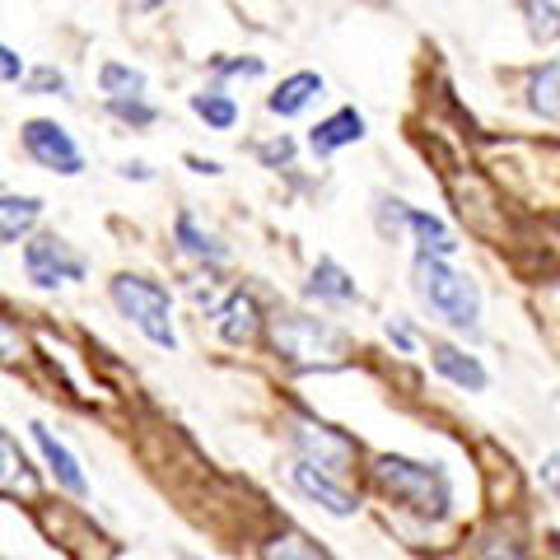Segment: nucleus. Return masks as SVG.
<instances>
[{
	"instance_id": "18",
	"label": "nucleus",
	"mask_w": 560,
	"mask_h": 560,
	"mask_svg": "<svg viewBox=\"0 0 560 560\" xmlns=\"http://www.w3.org/2000/svg\"><path fill=\"white\" fill-rule=\"evenodd\" d=\"M98 90L108 94V103H117V98H140V94H145V70H136V66H127V61H103Z\"/></svg>"
},
{
	"instance_id": "14",
	"label": "nucleus",
	"mask_w": 560,
	"mask_h": 560,
	"mask_svg": "<svg viewBox=\"0 0 560 560\" xmlns=\"http://www.w3.org/2000/svg\"><path fill=\"white\" fill-rule=\"evenodd\" d=\"M355 280H350V271L341 267V261H331L323 257L318 267H313V280H308V300H318V304H350L355 300Z\"/></svg>"
},
{
	"instance_id": "22",
	"label": "nucleus",
	"mask_w": 560,
	"mask_h": 560,
	"mask_svg": "<svg viewBox=\"0 0 560 560\" xmlns=\"http://www.w3.org/2000/svg\"><path fill=\"white\" fill-rule=\"evenodd\" d=\"M0 458H5V495H20V490H24V495H33V490H38V486H33V477H28V463H24V453L20 448H14V434H0Z\"/></svg>"
},
{
	"instance_id": "7",
	"label": "nucleus",
	"mask_w": 560,
	"mask_h": 560,
	"mask_svg": "<svg viewBox=\"0 0 560 560\" xmlns=\"http://www.w3.org/2000/svg\"><path fill=\"white\" fill-rule=\"evenodd\" d=\"M24 271L38 290H57L61 280H84V257L70 253V243L57 234H38L24 243Z\"/></svg>"
},
{
	"instance_id": "3",
	"label": "nucleus",
	"mask_w": 560,
	"mask_h": 560,
	"mask_svg": "<svg viewBox=\"0 0 560 560\" xmlns=\"http://www.w3.org/2000/svg\"><path fill=\"white\" fill-rule=\"evenodd\" d=\"M271 341L290 370H337L346 360L341 327H331L327 318H308V313H280L271 323Z\"/></svg>"
},
{
	"instance_id": "21",
	"label": "nucleus",
	"mask_w": 560,
	"mask_h": 560,
	"mask_svg": "<svg viewBox=\"0 0 560 560\" xmlns=\"http://www.w3.org/2000/svg\"><path fill=\"white\" fill-rule=\"evenodd\" d=\"M261 560H327L318 547H313V541L304 537V533H276L267 547H261Z\"/></svg>"
},
{
	"instance_id": "11",
	"label": "nucleus",
	"mask_w": 560,
	"mask_h": 560,
	"mask_svg": "<svg viewBox=\"0 0 560 560\" xmlns=\"http://www.w3.org/2000/svg\"><path fill=\"white\" fill-rule=\"evenodd\" d=\"M355 140H364V117L355 108H337V113L323 117L318 127L308 131V150L318 154V160H327V154L355 145Z\"/></svg>"
},
{
	"instance_id": "28",
	"label": "nucleus",
	"mask_w": 560,
	"mask_h": 560,
	"mask_svg": "<svg viewBox=\"0 0 560 560\" xmlns=\"http://www.w3.org/2000/svg\"><path fill=\"white\" fill-rule=\"evenodd\" d=\"M0 75H5V84H20L24 61H20V51L14 47H0Z\"/></svg>"
},
{
	"instance_id": "31",
	"label": "nucleus",
	"mask_w": 560,
	"mask_h": 560,
	"mask_svg": "<svg viewBox=\"0 0 560 560\" xmlns=\"http://www.w3.org/2000/svg\"><path fill=\"white\" fill-rule=\"evenodd\" d=\"M117 173H121V178H136V183H145V178H154V173H150V164H140V160H131V164H121Z\"/></svg>"
},
{
	"instance_id": "8",
	"label": "nucleus",
	"mask_w": 560,
	"mask_h": 560,
	"mask_svg": "<svg viewBox=\"0 0 560 560\" xmlns=\"http://www.w3.org/2000/svg\"><path fill=\"white\" fill-rule=\"evenodd\" d=\"M290 481H294V490H300V495H308V500L318 504V510H327L331 518H350V514L360 510L355 495H350V490H341L337 481L327 477V471H318L313 463H294V467H290Z\"/></svg>"
},
{
	"instance_id": "6",
	"label": "nucleus",
	"mask_w": 560,
	"mask_h": 560,
	"mask_svg": "<svg viewBox=\"0 0 560 560\" xmlns=\"http://www.w3.org/2000/svg\"><path fill=\"white\" fill-rule=\"evenodd\" d=\"M20 140H24V150H28V160H33V164H43V168H51V173H61V178H75V173L84 168V154H80L75 140H70V131L57 127V121H47V117L24 121Z\"/></svg>"
},
{
	"instance_id": "30",
	"label": "nucleus",
	"mask_w": 560,
	"mask_h": 560,
	"mask_svg": "<svg viewBox=\"0 0 560 560\" xmlns=\"http://www.w3.org/2000/svg\"><path fill=\"white\" fill-rule=\"evenodd\" d=\"M388 341H397V350H407V355L416 350V341H411V327L401 323V318H388Z\"/></svg>"
},
{
	"instance_id": "29",
	"label": "nucleus",
	"mask_w": 560,
	"mask_h": 560,
	"mask_svg": "<svg viewBox=\"0 0 560 560\" xmlns=\"http://www.w3.org/2000/svg\"><path fill=\"white\" fill-rule=\"evenodd\" d=\"M541 486L560 500V453H547V458H541Z\"/></svg>"
},
{
	"instance_id": "32",
	"label": "nucleus",
	"mask_w": 560,
	"mask_h": 560,
	"mask_svg": "<svg viewBox=\"0 0 560 560\" xmlns=\"http://www.w3.org/2000/svg\"><path fill=\"white\" fill-rule=\"evenodd\" d=\"M191 168H197V173H220V164H210V160H187Z\"/></svg>"
},
{
	"instance_id": "25",
	"label": "nucleus",
	"mask_w": 560,
	"mask_h": 560,
	"mask_svg": "<svg viewBox=\"0 0 560 560\" xmlns=\"http://www.w3.org/2000/svg\"><path fill=\"white\" fill-rule=\"evenodd\" d=\"M24 90H28V94H66L70 84H66V75H61L57 66H38V70H33V75H28Z\"/></svg>"
},
{
	"instance_id": "23",
	"label": "nucleus",
	"mask_w": 560,
	"mask_h": 560,
	"mask_svg": "<svg viewBox=\"0 0 560 560\" xmlns=\"http://www.w3.org/2000/svg\"><path fill=\"white\" fill-rule=\"evenodd\" d=\"M523 20L537 43H556L560 38V5H523Z\"/></svg>"
},
{
	"instance_id": "24",
	"label": "nucleus",
	"mask_w": 560,
	"mask_h": 560,
	"mask_svg": "<svg viewBox=\"0 0 560 560\" xmlns=\"http://www.w3.org/2000/svg\"><path fill=\"white\" fill-rule=\"evenodd\" d=\"M113 108V117H121V121H131V127H150L154 117V103H145V98H117V103H108Z\"/></svg>"
},
{
	"instance_id": "19",
	"label": "nucleus",
	"mask_w": 560,
	"mask_h": 560,
	"mask_svg": "<svg viewBox=\"0 0 560 560\" xmlns=\"http://www.w3.org/2000/svg\"><path fill=\"white\" fill-rule=\"evenodd\" d=\"M191 113H197L206 127H215V131H230L234 121H238V103L224 94V90H201V94H191Z\"/></svg>"
},
{
	"instance_id": "27",
	"label": "nucleus",
	"mask_w": 560,
	"mask_h": 560,
	"mask_svg": "<svg viewBox=\"0 0 560 560\" xmlns=\"http://www.w3.org/2000/svg\"><path fill=\"white\" fill-rule=\"evenodd\" d=\"M215 70H220V75H248V80H257L267 66H261L257 57H243V61H220Z\"/></svg>"
},
{
	"instance_id": "26",
	"label": "nucleus",
	"mask_w": 560,
	"mask_h": 560,
	"mask_svg": "<svg viewBox=\"0 0 560 560\" xmlns=\"http://www.w3.org/2000/svg\"><path fill=\"white\" fill-rule=\"evenodd\" d=\"M257 160L267 164V168L290 164V160H294V140H290V136H276V140H267V145H257Z\"/></svg>"
},
{
	"instance_id": "1",
	"label": "nucleus",
	"mask_w": 560,
	"mask_h": 560,
	"mask_svg": "<svg viewBox=\"0 0 560 560\" xmlns=\"http://www.w3.org/2000/svg\"><path fill=\"white\" fill-rule=\"evenodd\" d=\"M411 290H416V300L425 304L434 318H444L453 331H463V337H471V341L481 337V290H477V280L453 271L444 257L416 253Z\"/></svg>"
},
{
	"instance_id": "2",
	"label": "nucleus",
	"mask_w": 560,
	"mask_h": 560,
	"mask_svg": "<svg viewBox=\"0 0 560 560\" xmlns=\"http://www.w3.org/2000/svg\"><path fill=\"white\" fill-rule=\"evenodd\" d=\"M374 477L383 486V495H393L397 504H407L411 514L420 518H444L448 504H453V486L440 467L430 463H416V458H401V453H388L378 458Z\"/></svg>"
},
{
	"instance_id": "9",
	"label": "nucleus",
	"mask_w": 560,
	"mask_h": 560,
	"mask_svg": "<svg viewBox=\"0 0 560 560\" xmlns=\"http://www.w3.org/2000/svg\"><path fill=\"white\" fill-rule=\"evenodd\" d=\"M28 430H33V444L43 448V458H47V467H51V477H57V486H61V490H70L75 500L90 495V477H84V467H80L75 453H70V448L57 440V434H51V430L43 425V420H33Z\"/></svg>"
},
{
	"instance_id": "10",
	"label": "nucleus",
	"mask_w": 560,
	"mask_h": 560,
	"mask_svg": "<svg viewBox=\"0 0 560 560\" xmlns=\"http://www.w3.org/2000/svg\"><path fill=\"white\" fill-rule=\"evenodd\" d=\"M430 364H434V374L448 378L453 388H463V393H486V388H490L486 364H481L477 355H467V350L448 346V341H434V346H430Z\"/></svg>"
},
{
	"instance_id": "12",
	"label": "nucleus",
	"mask_w": 560,
	"mask_h": 560,
	"mask_svg": "<svg viewBox=\"0 0 560 560\" xmlns=\"http://www.w3.org/2000/svg\"><path fill=\"white\" fill-rule=\"evenodd\" d=\"M220 337L230 341V346H248V341H257V331H261V313H257V300L253 294H230V300L220 304Z\"/></svg>"
},
{
	"instance_id": "13",
	"label": "nucleus",
	"mask_w": 560,
	"mask_h": 560,
	"mask_svg": "<svg viewBox=\"0 0 560 560\" xmlns=\"http://www.w3.org/2000/svg\"><path fill=\"white\" fill-rule=\"evenodd\" d=\"M318 94H323V75H318V70H294V75L280 80V90L267 98V108L276 117H300Z\"/></svg>"
},
{
	"instance_id": "16",
	"label": "nucleus",
	"mask_w": 560,
	"mask_h": 560,
	"mask_svg": "<svg viewBox=\"0 0 560 560\" xmlns=\"http://www.w3.org/2000/svg\"><path fill=\"white\" fill-rule=\"evenodd\" d=\"M38 215H43V197H14V191H5L0 197V238L20 243Z\"/></svg>"
},
{
	"instance_id": "5",
	"label": "nucleus",
	"mask_w": 560,
	"mask_h": 560,
	"mask_svg": "<svg viewBox=\"0 0 560 560\" xmlns=\"http://www.w3.org/2000/svg\"><path fill=\"white\" fill-rule=\"evenodd\" d=\"M290 444L304 453L300 463H313L318 471H350V463H355V440H346L341 430L323 425V420H290Z\"/></svg>"
},
{
	"instance_id": "17",
	"label": "nucleus",
	"mask_w": 560,
	"mask_h": 560,
	"mask_svg": "<svg viewBox=\"0 0 560 560\" xmlns=\"http://www.w3.org/2000/svg\"><path fill=\"white\" fill-rule=\"evenodd\" d=\"M528 108L541 121H560V66H537L528 80Z\"/></svg>"
},
{
	"instance_id": "4",
	"label": "nucleus",
	"mask_w": 560,
	"mask_h": 560,
	"mask_svg": "<svg viewBox=\"0 0 560 560\" xmlns=\"http://www.w3.org/2000/svg\"><path fill=\"white\" fill-rule=\"evenodd\" d=\"M108 294H113L121 318H131L136 331L150 346H160V350L178 346V331H173V304H168L164 285H154V280H145V276H117L108 285Z\"/></svg>"
},
{
	"instance_id": "15",
	"label": "nucleus",
	"mask_w": 560,
	"mask_h": 560,
	"mask_svg": "<svg viewBox=\"0 0 560 560\" xmlns=\"http://www.w3.org/2000/svg\"><path fill=\"white\" fill-rule=\"evenodd\" d=\"M407 230L416 234V243H420V253L425 257H444L448 261L453 253H458V238L448 234V224L425 215V210H407Z\"/></svg>"
},
{
	"instance_id": "20",
	"label": "nucleus",
	"mask_w": 560,
	"mask_h": 560,
	"mask_svg": "<svg viewBox=\"0 0 560 560\" xmlns=\"http://www.w3.org/2000/svg\"><path fill=\"white\" fill-rule=\"evenodd\" d=\"M173 234H178V248L187 257H201V261H224V248L210 234L197 230V220H191V210H178V220H173Z\"/></svg>"
}]
</instances>
